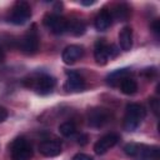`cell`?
Wrapping results in <instances>:
<instances>
[{
    "label": "cell",
    "mask_w": 160,
    "mask_h": 160,
    "mask_svg": "<svg viewBox=\"0 0 160 160\" xmlns=\"http://www.w3.org/2000/svg\"><path fill=\"white\" fill-rule=\"evenodd\" d=\"M146 111L140 104H129L126 106V112L124 118V129L126 131H134L145 119Z\"/></svg>",
    "instance_id": "cell-1"
},
{
    "label": "cell",
    "mask_w": 160,
    "mask_h": 160,
    "mask_svg": "<svg viewBox=\"0 0 160 160\" xmlns=\"http://www.w3.org/2000/svg\"><path fill=\"white\" fill-rule=\"evenodd\" d=\"M31 18V8L26 1H18L9 15V21L15 25H22Z\"/></svg>",
    "instance_id": "cell-2"
},
{
    "label": "cell",
    "mask_w": 160,
    "mask_h": 160,
    "mask_svg": "<svg viewBox=\"0 0 160 160\" xmlns=\"http://www.w3.org/2000/svg\"><path fill=\"white\" fill-rule=\"evenodd\" d=\"M32 156L31 145L24 138H18L11 144V158L12 160H30Z\"/></svg>",
    "instance_id": "cell-3"
},
{
    "label": "cell",
    "mask_w": 160,
    "mask_h": 160,
    "mask_svg": "<svg viewBox=\"0 0 160 160\" xmlns=\"http://www.w3.org/2000/svg\"><path fill=\"white\" fill-rule=\"evenodd\" d=\"M116 55V48L114 45H109L105 42L104 39H100L95 44L94 56L99 65H105L109 59Z\"/></svg>",
    "instance_id": "cell-4"
},
{
    "label": "cell",
    "mask_w": 160,
    "mask_h": 160,
    "mask_svg": "<svg viewBox=\"0 0 160 160\" xmlns=\"http://www.w3.org/2000/svg\"><path fill=\"white\" fill-rule=\"evenodd\" d=\"M111 118V114L108 109L104 108H94L88 112V122L92 128L104 126Z\"/></svg>",
    "instance_id": "cell-5"
},
{
    "label": "cell",
    "mask_w": 160,
    "mask_h": 160,
    "mask_svg": "<svg viewBox=\"0 0 160 160\" xmlns=\"http://www.w3.org/2000/svg\"><path fill=\"white\" fill-rule=\"evenodd\" d=\"M44 22L50 29V31L56 35L64 34L65 31L69 30V21L60 15H55V14L48 15V16H45Z\"/></svg>",
    "instance_id": "cell-6"
},
{
    "label": "cell",
    "mask_w": 160,
    "mask_h": 160,
    "mask_svg": "<svg viewBox=\"0 0 160 160\" xmlns=\"http://www.w3.org/2000/svg\"><path fill=\"white\" fill-rule=\"evenodd\" d=\"M21 50L25 52V54H35L39 49V36H38V32L35 30V28H32L31 30H29L26 32V35L22 38L21 40Z\"/></svg>",
    "instance_id": "cell-7"
},
{
    "label": "cell",
    "mask_w": 160,
    "mask_h": 160,
    "mask_svg": "<svg viewBox=\"0 0 160 160\" xmlns=\"http://www.w3.org/2000/svg\"><path fill=\"white\" fill-rule=\"evenodd\" d=\"M55 79L50 75H40L39 78H36L32 84H30V86H32L36 92L41 94V95H46L49 92L52 91L54 86H55Z\"/></svg>",
    "instance_id": "cell-8"
},
{
    "label": "cell",
    "mask_w": 160,
    "mask_h": 160,
    "mask_svg": "<svg viewBox=\"0 0 160 160\" xmlns=\"http://www.w3.org/2000/svg\"><path fill=\"white\" fill-rule=\"evenodd\" d=\"M119 141V136L116 134H108V135H104L101 139H99L95 145H94V151L98 154V155H102L105 154L110 148L115 146Z\"/></svg>",
    "instance_id": "cell-9"
},
{
    "label": "cell",
    "mask_w": 160,
    "mask_h": 160,
    "mask_svg": "<svg viewBox=\"0 0 160 160\" xmlns=\"http://www.w3.org/2000/svg\"><path fill=\"white\" fill-rule=\"evenodd\" d=\"M82 54H84L82 46H80V45H69L62 50L61 58H62V61L66 65H71V64L76 62L82 56Z\"/></svg>",
    "instance_id": "cell-10"
},
{
    "label": "cell",
    "mask_w": 160,
    "mask_h": 160,
    "mask_svg": "<svg viewBox=\"0 0 160 160\" xmlns=\"http://www.w3.org/2000/svg\"><path fill=\"white\" fill-rule=\"evenodd\" d=\"M39 151L46 158H54L61 152V144L58 140H45L39 145Z\"/></svg>",
    "instance_id": "cell-11"
},
{
    "label": "cell",
    "mask_w": 160,
    "mask_h": 160,
    "mask_svg": "<svg viewBox=\"0 0 160 160\" xmlns=\"http://www.w3.org/2000/svg\"><path fill=\"white\" fill-rule=\"evenodd\" d=\"M65 89L68 91H81L85 89V80L82 76L75 71L68 72V79L65 82Z\"/></svg>",
    "instance_id": "cell-12"
},
{
    "label": "cell",
    "mask_w": 160,
    "mask_h": 160,
    "mask_svg": "<svg viewBox=\"0 0 160 160\" xmlns=\"http://www.w3.org/2000/svg\"><path fill=\"white\" fill-rule=\"evenodd\" d=\"M111 20H112L111 12H110L109 10H106V9L101 10V11L96 15V18H95V22H94V24H95L96 30H99V31H105V30H108L109 26L111 25Z\"/></svg>",
    "instance_id": "cell-13"
},
{
    "label": "cell",
    "mask_w": 160,
    "mask_h": 160,
    "mask_svg": "<svg viewBox=\"0 0 160 160\" xmlns=\"http://www.w3.org/2000/svg\"><path fill=\"white\" fill-rule=\"evenodd\" d=\"M119 44L121 50L129 51L132 46V29L130 26H124L119 32Z\"/></svg>",
    "instance_id": "cell-14"
},
{
    "label": "cell",
    "mask_w": 160,
    "mask_h": 160,
    "mask_svg": "<svg viewBox=\"0 0 160 160\" xmlns=\"http://www.w3.org/2000/svg\"><path fill=\"white\" fill-rule=\"evenodd\" d=\"M120 85V90L122 94L125 95H134L136 91H138V84L134 79L131 78H125L121 80V82L119 84Z\"/></svg>",
    "instance_id": "cell-15"
},
{
    "label": "cell",
    "mask_w": 160,
    "mask_h": 160,
    "mask_svg": "<svg viewBox=\"0 0 160 160\" xmlns=\"http://www.w3.org/2000/svg\"><path fill=\"white\" fill-rule=\"evenodd\" d=\"M130 69H119L114 72H111L109 76H108V82L111 85V86H115L116 84H120L122 79L125 78H129V74H130Z\"/></svg>",
    "instance_id": "cell-16"
},
{
    "label": "cell",
    "mask_w": 160,
    "mask_h": 160,
    "mask_svg": "<svg viewBox=\"0 0 160 160\" xmlns=\"http://www.w3.org/2000/svg\"><path fill=\"white\" fill-rule=\"evenodd\" d=\"M111 16H114V18H115L116 20H119V21H124V20H126L128 16H129V9H128V6L124 5V4L118 5V6L114 9Z\"/></svg>",
    "instance_id": "cell-17"
},
{
    "label": "cell",
    "mask_w": 160,
    "mask_h": 160,
    "mask_svg": "<svg viewBox=\"0 0 160 160\" xmlns=\"http://www.w3.org/2000/svg\"><path fill=\"white\" fill-rule=\"evenodd\" d=\"M59 131L62 136H66V138H70L72 136L75 132H76V126L74 122L71 121H65L62 122L60 126H59Z\"/></svg>",
    "instance_id": "cell-18"
},
{
    "label": "cell",
    "mask_w": 160,
    "mask_h": 160,
    "mask_svg": "<svg viewBox=\"0 0 160 160\" xmlns=\"http://www.w3.org/2000/svg\"><path fill=\"white\" fill-rule=\"evenodd\" d=\"M69 30L76 35V36H80L85 32V25L82 21H74V22H69Z\"/></svg>",
    "instance_id": "cell-19"
},
{
    "label": "cell",
    "mask_w": 160,
    "mask_h": 160,
    "mask_svg": "<svg viewBox=\"0 0 160 160\" xmlns=\"http://www.w3.org/2000/svg\"><path fill=\"white\" fill-rule=\"evenodd\" d=\"M140 149H141V145L139 144H135V142H130V144H126L124 146V151L128 156H131V158H136L138 154L140 152Z\"/></svg>",
    "instance_id": "cell-20"
},
{
    "label": "cell",
    "mask_w": 160,
    "mask_h": 160,
    "mask_svg": "<svg viewBox=\"0 0 160 160\" xmlns=\"http://www.w3.org/2000/svg\"><path fill=\"white\" fill-rule=\"evenodd\" d=\"M72 160H92V158H91V156H89V155H86V154L79 152V154L74 155Z\"/></svg>",
    "instance_id": "cell-21"
},
{
    "label": "cell",
    "mask_w": 160,
    "mask_h": 160,
    "mask_svg": "<svg viewBox=\"0 0 160 160\" xmlns=\"http://www.w3.org/2000/svg\"><path fill=\"white\" fill-rule=\"evenodd\" d=\"M150 105H151V109H152L154 114L158 115V110H159V100H158V99H151V100H150Z\"/></svg>",
    "instance_id": "cell-22"
},
{
    "label": "cell",
    "mask_w": 160,
    "mask_h": 160,
    "mask_svg": "<svg viewBox=\"0 0 160 160\" xmlns=\"http://www.w3.org/2000/svg\"><path fill=\"white\" fill-rule=\"evenodd\" d=\"M151 29H152V31L158 35V34L160 32V21H159V20H154L152 24H151Z\"/></svg>",
    "instance_id": "cell-23"
},
{
    "label": "cell",
    "mask_w": 160,
    "mask_h": 160,
    "mask_svg": "<svg viewBox=\"0 0 160 160\" xmlns=\"http://www.w3.org/2000/svg\"><path fill=\"white\" fill-rule=\"evenodd\" d=\"M6 118H8V111H6V109L0 108V122L4 121Z\"/></svg>",
    "instance_id": "cell-24"
},
{
    "label": "cell",
    "mask_w": 160,
    "mask_h": 160,
    "mask_svg": "<svg viewBox=\"0 0 160 160\" xmlns=\"http://www.w3.org/2000/svg\"><path fill=\"white\" fill-rule=\"evenodd\" d=\"M78 139H79V142H80L81 145L86 144V141H88V136H86V135H80Z\"/></svg>",
    "instance_id": "cell-25"
},
{
    "label": "cell",
    "mask_w": 160,
    "mask_h": 160,
    "mask_svg": "<svg viewBox=\"0 0 160 160\" xmlns=\"http://www.w3.org/2000/svg\"><path fill=\"white\" fill-rule=\"evenodd\" d=\"M5 60V51L2 49V46L0 45V62H2Z\"/></svg>",
    "instance_id": "cell-26"
},
{
    "label": "cell",
    "mask_w": 160,
    "mask_h": 160,
    "mask_svg": "<svg viewBox=\"0 0 160 160\" xmlns=\"http://www.w3.org/2000/svg\"><path fill=\"white\" fill-rule=\"evenodd\" d=\"M81 4H82V5H86V6H89V5H92V4H95V1H94V0H90V1H81Z\"/></svg>",
    "instance_id": "cell-27"
}]
</instances>
